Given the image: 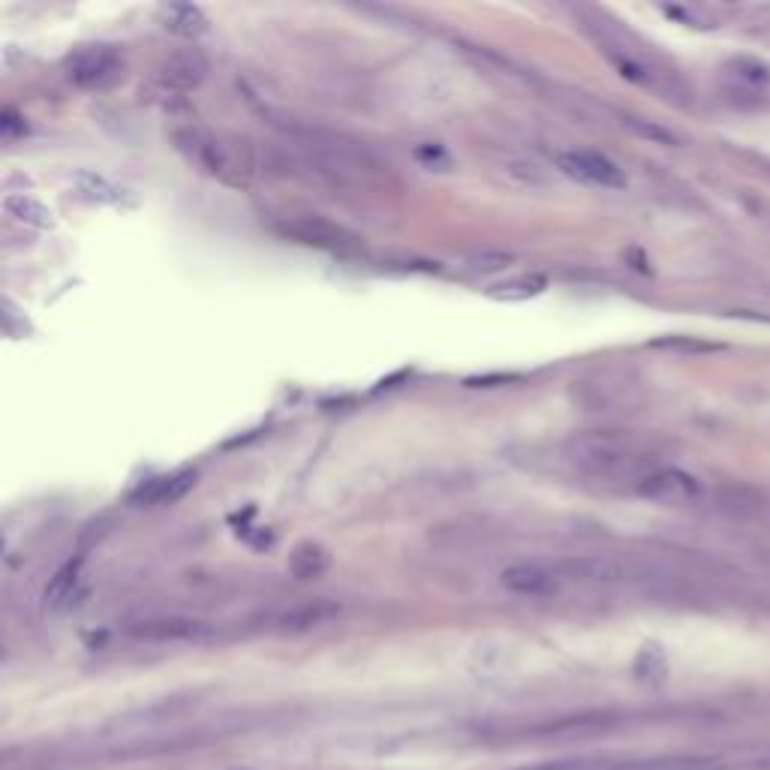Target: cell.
I'll list each match as a JSON object with an SVG mask.
<instances>
[{
    "mask_svg": "<svg viewBox=\"0 0 770 770\" xmlns=\"http://www.w3.org/2000/svg\"><path fill=\"white\" fill-rule=\"evenodd\" d=\"M509 175H518L524 184H536V181H542L539 178V166H533V163H509V169H506Z\"/></svg>",
    "mask_w": 770,
    "mask_h": 770,
    "instance_id": "d6986e66",
    "label": "cell"
},
{
    "mask_svg": "<svg viewBox=\"0 0 770 770\" xmlns=\"http://www.w3.org/2000/svg\"><path fill=\"white\" fill-rule=\"evenodd\" d=\"M175 142H178V148H181L190 160L202 163L211 175H220L223 181L241 184V181H247V175H250V157L244 154V148H241V145H232V142H226V139H220V136L202 130V127L178 130V133H175Z\"/></svg>",
    "mask_w": 770,
    "mask_h": 770,
    "instance_id": "7a4b0ae2",
    "label": "cell"
},
{
    "mask_svg": "<svg viewBox=\"0 0 770 770\" xmlns=\"http://www.w3.org/2000/svg\"><path fill=\"white\" fill-rule=\"evenodd\" d=\"M545 289H548V277L530 271V274H515V277H509V280H503V283H494V286L488 289V298H494V301H509V304H512V301L539 298Z\"/></svg>",
    "mask_w": 770,
    "mask_h": 770,
    "instance_id": "5bb4252c",
    "label": "cell"
},
{
    "mask_svg": "<svg viewBox=\"0 0 770 770\" xmlns=\"http://www.w3.org/2000/svg\"><path fill=\"white\" fill-rule=\"evenodd\" d=\"M283 232L307 247H319V250H334V253H349L358 247V238L334 223V220H325L319 214H301V217H292L283 223Z\"/></svg>",
    "mask_w": 770,
    "mask_h": 770,
    "instance_id": "5b68a950",
    "label": "cell"
},
{
    "mask_svg": "<svg viewBox=\"0 0 770 770\" xmlns=\"http://www.w3.org/2000/svg\"><path fill=\"white\" fill-rule=\"evenodd\" d=\"M4 211H7V217H13L16 223H25L31 229H49L52 226V211L40 199H34L31 193H10L4 199Z\"/></svg>",
    "mask_w": 770,
    "mask_h": 770,
    "instance_id": "9a60e30c",
    "label": "cell"
},
{
    "mask_svg": "<svg viewBox=\"0 0 770 770\" xmlns=\"http://www.w3.org/2000/svg\"><path fill=\"white\" fill-rule=\"evenodd\" d=\"M289 575L298 581H316L331 569V554L316 545V542H301L295 545V551L289 554Z\"/></svg>",
    "mask_w": 770,
    "mask_h": 770,
    "instance_id": "4fadbf2b",
    "label": "cell"
},
{
    "mask_svg": "<svg viewBox=\"0 0 770 770\" xmlns=\"http://www.w3.org/2000/svg\"><path fill=\"white\" fill-rule=\"evenodd\" d=\"M470 265L479 268V271H500V268L512 265V253H503V250H482V253H473V256H470Z\"/></svg>",
    "mask_w": 770,
    "mask_h": 770,
    "instance_id": "ac0fdd59",
    "label": "cell"
},
{
    "mask_svg": "<svg viewBox=\"0 0 770 770\" xmlns=\"http://www.w3.org/2000/svg\"><path fill=\"white\" fill-rule=\"evenodd\" d=\"M160 22L166 31L184 40H199L202 34H208V16L196 4H163Z\"/></svg>",
    "mask_w": 770,
    "mask_h": 770,
    "instance_id": "8fae6325",
    "label": "cell"
},
{
    "mask_svg": "<svg viewBox=\"0 0 770 770\" xmlns=\"http://www.w3.org/2000/svg\"><path fill=\"white\" fill-rule=\"evenodd\" d=\"M79 581H82V560L64 563V566L52 575V581H49V587H46V605H52V608L70 605L73 596H76V590H79Z\"/></svg>",
    "mask_w": 770,
    "mask_h": 770,
    "instance_id": "2e32d148",
    "label": "cell"
},
{
    "mask_svg": "<svg viewBox=\"0 0 770 770\" xmlns=\"http://www.w3.org/2000/svg\"><path fill=\"white\" fill-rule=\"evenodd\" d=\"M211 73V64L205 58L202 49H181L175 55H169L160 67V85L166 91H175V94H187V91H196Z\"/></svg>",
    "mask_w": 770,
    "mask_h": 770,
    "instance_id": "ba28073f",
    "label": "cell"
},
{
    "mask_svg": "<svg viewBox=\"0 0 770 770\" xmlns=\"http://www.w3.org/2000/svg\"><path fill=\"white\" fill-rule=\"evenodd\" d=\"M566 572L551 563H515L500 572V584L518 596H554L566 584Z\"/></svg>",
    "mask_w": 770,
    "mask_h": 770,
    "instance_id": "52a82bcc",
    "label": "cell"
},
{
    "mask_svg": "<svg viewBox=\"0 0 770 770\" xmlns=\"http://www.w3.org/2000/svg\"><path fill=\"white\" fill-rule=\"evenodd\" d=\"M557 169L566 175V178H575L581 184H590V187H602V190H623L626 187V175L623 169L608 160L605 154L599 151H560L557 157Z\"/></svg>",
    "mask_w": 770,
    "mask_h": 770,
    "instance_id": "277c9868",
    "label": "cell"
},
{
    "mask_svg": "<svg viewBox=\"0 0 770 770\" xmlns=\"http://www.w3.org/2000/svg\"><path fill=\"white\" fill-rule=\"evenodd\" d=\"M67 79L85 91H106L124 79V58L109 46H88L67 58Z\"/></svg>",
    "mask_w": 770,
    "mask_h": 770,
    "instance_id": "3957f363",
    "label": "cell"
},
{
    "mask_svg": "<svg viewBox=\"0 0 770 770\" xmlns=\"http://www.w3.org/2000/svg\"><path fill=\"white\" fill-rule=\"evenodd\" d=\"M337 614H340V605H334L328 599H316V602H304V605H295V608L283 611L277 617V629H283V632H307V629H316L322 623H331Z\"/></svg>",
    "mask_w": 770,
    "mask_h": 770,
    "instance_id": "30bf717a",
    "label": "cell"
},
{
    "mask_svg": "<svg viewBox=\"0 0 770 770\" xmlns=\"http://www.w3.org/2000/svg\"><path fill=\"white\" fill-rule=\"evenodd\" d=\"M130 635L142 641H199V638H208L211 629L187 617H154V620L133 623Z\"/></svg>",
    "mask_w": 770,
    "mask_h": 770,
    "instance_id": "9c48e42d",
    "label": "cell"
},
{
    "mask_svg": "<svg viewBox=\"0 0 770 770\" xmlns=\"http://www.w3.org/2000/svg\"><path fill=\"white\" fill-rule=\"evenodd\" d=\"M635 671L644 680H662L665 677V656H662V650L659 647H644L638 662H635Z\"/></svg>",
    "mask_w": 770,
    "mask_h": 770,
    "instance_id": "e0dca14e",
    "label": "cell"
},
{
    "mask_svg": "<svg viewBox=\"0 0 770 770\" xmlns=\"http://www.w3.org/2000/svg\"><path fill=\"white\" fill-rule=\"evenodd\" d=\"M572 464L602 482H629L641 485L659 464L653 461V452L644 449L635 437L617 434V431H593L581 434L569 443Z\"/></svg>",
    "mask_w": 770,
    "mask_h": 770,
    "instance_id": "6da1fadb",
    "label": "cell"
},
{
    "mask_svg": "<svg viewBox=\"0 0 770 770\" xmlns=\"http://www.w3.org/2000/svg\"><path fill=\"white\" fill-rule=\"evenodd\" d=\"M193 485H196V473L184 470V473H172V476H163V479H154V482L142 485L133 500L148 503V506H166V503L181 500Z\"/></svg>",
    "mask_w": 770,
    "mask_h": 770,
    "instance_id": "7c38bea8",
    "label": "cell"
},
{
    "mask_svg": "<svg viewBox=\"0 0 770 770\" xmlns=\"http://www.w3.org/2000/svg\"><path fill=\"white\" fill-rule=\"evenodd\" d=\"M635 491H638V497H644L650 503H662V506H692L701 497L698 479L677 467L653 470Z\"/></svg>",
    "mask_w": 770,
    "mask_h": 770,
    "instance_id": "8992f818",
    "label": "cell"
}]
</instances>
